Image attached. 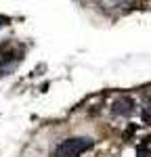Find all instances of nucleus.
<instances>
[{
	"mask_svg": "<svg viewBox=\"0 0 151 157\" xmlns=\"http://www.w3.org/2000/svg\"><path fill=\"white\" fill-rule=\"evenodd\" d=\"M103 6H107V9H115V6H120L124 0H99Z\"/></svg>",
	"mask_w": 151,
	"mask_h": 157,
	"instance_id": "nucleus-4",
	"label": "nucleus"
},
{
	"mask_svg": "<svg viewBox=\"0 0 151 157\" xmlns=\"http://www.w3.org/2000/svg\"><path fill=\"white\" fill-rule=\"evenodd\" d=\"M95 140L88 136H76V138H65L55 147V157H80L86 153L88 149H92Z\"/></svg>",
	"mask_w": 151,
	"mask_h": 157,
	"instance_id": "nucleus-1",
	"label": "nucleus"
},
{
	"mask_svg": "<svg viewBox=\"0 0 151 157\" xmlns=\"http://www.w3.org/2000/svg\"><path fill=\"white\" fill-rule=\"evenodd\" d=\"M134 111V101L128 97H120L113 103V113L115 115H130Z\"/></svg>",
	"mask_w": 151,
	"mask_h": 157,
	"instance_id": "nucleus-2",
	"label": "nucleus"
},
{
	"mask_svg": "<svg viewBox=\"0 0 151 157\" xmlns=\"http://www.w3.org/2000/svg\"><path fill=\"white\" fill-rule=\"evenodd\" d=\"M137 157H151V151H149V149H138Z\"/></svg>",
	"mask_w": 151,
	"mask_h": 157,
	"instance_id": "nucleus-5",
	"label": "nucleus"
},
{
	"mask_svg": "<svg viewBox=\"0 0 151 157\" xmlns=\"http://www.w3.org/2000/svg\"><path fill=\"white\" fill-rule=\"evenodd\" d=\"M9 23H11L9 17H0V27H4V25H9Z\"/></svg>",
	"mask_w": 151,
	"mask_h": 157,
	"instance_id": "nucleus-6",
	"label": "nucleus"
},
{
	"mask_svg": "<svg viewBox=\"0 0 151 157\" xmlns=\"http://www.w3.org/2000/svg\"><path fill=\"white\" fill-rule=\"evenodd\" d=\"M21 61V55L17 57V55H6L4 59H2V63H0V78H4V75H9V73L15 69V65Z\"/></svg>",
	"mask_w": 151,
	"mask_h": 157,
	"instance_id": "nucleus-3",
	"label": "nucleus"
}]
</instances>
